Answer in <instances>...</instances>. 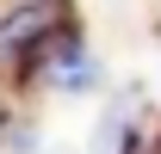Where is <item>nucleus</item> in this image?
<instances>
[{"instance_id":"nucleus-1","label":"nucleus","mask_w":161,"mask_h":154,"mask_svg":"<svg viewBox=\"0 0 161 154\" xmlns=\"http://www.w3.org/2000/svg\"><path fill=\"white\" fill-rule=\"evenodd\" d=\"M56 19H62L56 0L19 6L13 19H0V56H31V49H43V43H50V31H56Z\"/></svg>"}]
</instances>
